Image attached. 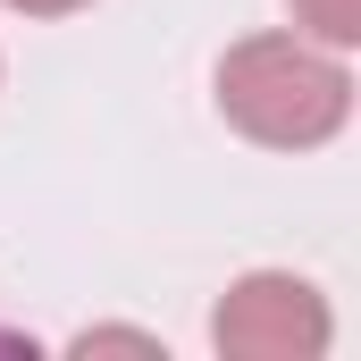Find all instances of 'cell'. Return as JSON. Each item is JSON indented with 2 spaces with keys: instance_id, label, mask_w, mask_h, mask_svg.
Instances as JSON below:
<instances>
[{
  "instance_id": "6da1fadb",
  "label": "cell",
  "mask_w": 361,
  "mask_h": 361,
  "mask_svg": "<svg viewBox=\"0 0 361 361\" xmlns=\"http://www.w3.org/2000/svg\"><path fill=\"white\" fill-rule=\"evenodd\" d=\"M219 118L261 152H319L353 118V68L311 34H244L219 59Z\"/></svg>"
},
{
  "instance_id": "7a4b0ae2",
  "label": "cell",
  "mask_w": 361,
  "mask_h": 361,
  "mask_svg": "<svg viewBox=\"0 0 361 361\" xmlns=\"http://www.w3.org/2000/svg\"><path fill=\"white\" fill-rule=\"evenodd\" d=\"M336 336L328 319V294L294 269H252L235 277L210 311V345L227 361H319Z\"/></svg>"
},
{
  "instance_id": "3957f363",
  "label": "cell",
  "mask_w": 361,
  "mask_h": 361,
  "mask_svg": "<svg viewBox=\"0 0 361 361\" xmlns=\"http://www.w3.org/2000/svg\"><path fill=\"white\" fill-rule=\"evenodd\" d=\"M294 8V34L328 42V51H353L361 42V0H286Z\"/></svg>"
},
{
  "instance_id": "277c9868",
  "label": "cell",
  "mask_w": 361,
  "mask_h": 361,
  "mask_svg": "<svg viewBox=\"0 0 361 361\" xmlns=\"http://www.w3.org/2000/svg\"><path fill=\"white\" fill-rule=\"evenodd\" d=\"M0 8H17V17H76L92 0H0Z\"/></svg>"
}]
</instances>
